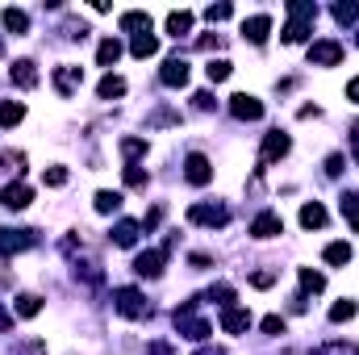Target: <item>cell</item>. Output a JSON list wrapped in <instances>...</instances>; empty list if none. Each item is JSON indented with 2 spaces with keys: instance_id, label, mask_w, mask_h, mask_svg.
Instances as JSON below:
<instances>
[{
  "instance_id": "cell-34",
  "label": "cell",
  "mask_w": 359,
  "mask_h": 355,
  "mask_svg": "<svg viewBox=\"0 0 359 355\" xmlns=\"http://www.w3.org/2000/svg\"><path fill=\"white\" fill-rule=\"evenodd\" d=\"M121 155H125L130 163L142 159V155H146V138H125V142H121Z\"/></svg>"
},
{
  "instance_id": "cell-7",
  "label": "cell",
  "mask_w": 359,
  "mask_h": 355,
  "mask_svg": "<svg viewBox=\"0 0 359 355\" xmlns=\"http://www.w3.org/2000/svg\"><path fill=\"white\" fill-rule=\"evenodd\" d=\"M184 180L197 184V188L209 184V180H213V163H209L205 155H188V159H184Z\"/></svg>"
},
{
  "instance_id": "cell-40",
  "label": "cell",
  "mask_w": 359,
  "mask_h": 355,
  "mask_svg": "<svg viewBox=\"0 0 359 355\" xmlns=\"http://www.w3.org/2000/svg\"><path fill=\"white\" fill-rule=\"evenodd\" d=\"M318 355H359V347H351V343H330V347H322Z\"/></svg>"
},
{
  "instance_id": "cell-35",
  "label": "cell",
  "mask_w": 359,
  "mask_h": 355,
  "mask_svg": "<svg viewBox=\"0 0 359 355\" xmlns=\"http://www.w3.org/2000/svg\"><path fill=\"white\" fill-rule=\"evenodd\" d=\"M335 21H343V25H351V21H359V4L351 0H343V4H335Z\"/></svg>"
},
{
  "instance_id": "cell-20",
  "label": "cell",
  "mask_w": 359,
  "mask_h": 355,
  "mask_svg": "<svg viewBox=\"0 0 359 355\" xmlns=\"http://www.w3.org/2000/svg\"><path fill=\"white\" fill-rule=\"evenodd\" d=\"M96 96H100V100H117V96H125V80H121V75H105V80L96 84Z\"/></svg>"
},
{
  "instance_id": "cell-21",
  "label": "cell",
  "mask_w": 359,
  "mask_h": 355,
  "mask_svg": "<svg viewBox=\"0 0 359 355\" xmlns=\"http://www.w3.org/2000/svg\"><path fill=\"white\" fill-rule=\"evenodd\" d=\"M301 226H305V230H322V226H326V209H322L318 201L301 205Z\"/></svg>"
},
{
  "instance_id": "cell-4",
  "label": "cell",
  "mask_w": 359,
  "mask_h": 355,
  "mask_svg": "<svg viewBox=\"0 0 359 355\" xmlns=\"http://www.w3.org/2000/svg\"><path fill=\"white\" fill-rule=\"evenodd\" d=\"M188 222H197V226H217V230H222V226L230 222V209H226V205H192V209H188Z\"/></svg>"
},
{
  "instance_id": "cell-16",
  "label": "cell",
  "mask_w": 359,
  "mask_h": 355,
  "mask_svg": "<svg viewBox=\"0 0 359 355\" xmlns=\"http://www.w3.org/2000/svg\"><path fill=\"white\" fill-rule=\"evenodd\" d=\"M8 75H13L17 88H33V84H38V67H33L29 59H17V63L8 67Z\"/></svg>"
},
{
  "instance_id": "cell-2",
  "label": "cell",
  "mask_w": 359,
  "mask_h": 355,
  "mask_svg": "<svg viewBox=\"0 0 359 355\" xmlns=\"http://www.w3.org/2000/svg\"><path fill=\"white\" fill-rule=\"evenodd\" d=\"M113 310L121 318H146L151 314V305H146V297L138 289H113Z\"/></svg>"
},
{
  "instance_id": "cell-12",
  "label": "cell",
  "mask_w": 359,
  "mask_h": 355,
  "mask_svg": "<svg viewBox=\"0 0 359 355\" xmlns=\"http://www.w3.org/2000/svg\"><path fill=\"white\" fill-rule=\"evenodd\" d=\"M29 201H33V192H29L21 180H17V184H4V192H0V205H4V209H13V213H17V209H25Z\"/></svg>"
},
{
  "instance_id": "cell-43",
  "label": "cell",
  "mask_w": 359,
  "mask_h": 355,
  "mask_svg": "<svg viewBox=\"0 0 359 355\" xmlns=\"http://www.w3.org/2000/svg\"><path fill=\"white\" fill-rule=\"evenodd\" d=\"M251 285H255V289H272V285H276V272H255Z\"/></svg>"
},
{
  "instance_id": "cell-41",
  "label": "cell",
  "mask_w": 359,
  "mask_h": 355,
  "mask_svg": "<svg viewBox=\"0 0 359 355\" xmlns=\"http://www.w3.org/2000/svg\"><path fill=\"white\" fill-rule=\"evenodd\" d=\"M192 105H197L201 113H209V109L217 105V96H213V92H197V96H192Z\"/></svg>"
},
{
  "instance_id": "cell-29",
  "label": "cell",
  "mask_w": 359,
  "mask_h": 355,
  "mask_svg": "<svg viewBox=\"0 0 359 355\" xmlns=\"http://www.w3.org/2000/svg\"><path fill=\"white\" fill-rule=\"evenodd\" d=\"M121 209V192H96V213H117Z\"/></svg>"
},
{
  "instance_id": "cell-14",
  "label": "cell",
  "mask_w": 359,
  "mask_h": 355,
  "mask_svg": "<svg viewBox=\"0 0 359 355\" xmlns=\"http://www.w3.org/2000/svg\"><path fill=\"white\" fill-rule=\"evenodd\" d=\"M289 134H280V130H272L268 138H263V163H276V159H284L289 155Z\"/></svg>"
},
{
  "instance_id": "cell-1",
  "label": "cell",
  "mask_w": 359,
  "mask_h": 355,
  "mask_svg": "<svg viewBox=\"0 0 359 355\" xmlns=\"http://www.w3.org/2000/svg\"><path fill=\"white\" fill-rule=\"evenodd\" d=\"M192 310H197V297H192V301H184V305L171 314V318H176V331H180L184 339H192V343H205V339L213 335V326H209V322H201V318H192Z\"/></svg>"
},
{
  "instance_id": "cell-48",
  "label": "cell",
  "mask_w": 359,
  "mask_h": 355,
  "mask_svg": "<svg viewBox=\"0 0 359 355\" xmlns=\"http://www.w3.org/2000/svg\"><path fill=\"white\" fill-rule=\"evenodd\" d=\"M0 331H13V314H8L4 305H0Z\"/></svg>"
},
{
  "instance_id": "cell-10",
  "label": "cell",
  "mask_w": 359,
  "mask_h": 355,
  "mask_svg": "<svg viewBox=\"0 0 359 355\" xmlns=\"http://www.w3.org/2000/svg\"><path fill=\"white\" fill-rule=\"evenodd\" d=\"M159 80H163V88H184L188 84V63L184 59H167L163 71H159Z\"/></svg>"
},
{
  "instance_id": "cell-22",
  "label": "cell",
  "mask_w": 359,
  "mask_h": 355,
  "mask_svg": "<svg viewBox=\"0 0 359 355\" xmlns=\"http://www.w3.org/2000/svg\"><path fill=\"white\" fill-rule=\"evenodd\" d=\"M155 50H159V38H155V33H138V38L130 42V54H134V59H151Z\"/></svg>"
},
{
  "instance_id": "cell-45",
  "label": "cell",
  "mask_w": 359,
  "mask_h": 355,
  "mask_svg": "<svg viewBox=\"0 0 359 355\" xmlns=\"http://www.w3.org/2000/svg\"><path fill=\"white\" fill-rule=\"evenodd\" d=\"M146 355H176V352H171V343H163V339H155V343L146 347Z\"/></svg>"
},
{
  "instance_id": "cell-27",
  "label": "cell",
  "mask_w": 359,
  "mask_h": 355,
  "mask_svg": "<svg viewBox=\"0 0 359 355\" xmlns=\"http://www.w3.org/2000/svg\"><path fill=\"white\" fill-rule=\"evenodd\" d=\"M4 29H13V33H25V29H29V17H25L21 8H4Z\"/></svg>"
},
{
  "instance_id": "cell-11",
  "label": "cell",
  "mask_w": 359,
  "mask_h": 355,
  "mask_svg": "<svg viewBox=\"0 0 359 355\" xmlns=\"http://www.w3.org/2000/svg\"><path fill=\"white\" fill-rule=\"evenodd\" d=\"M79 84H84V71H79V67H71V63L54 67V88H59L63 96H71V92H75Z\"/></svg>"
},
{
  "instance_id": "cell-28",
  "label": "cell",
  "mask_w": 359,
  "mask_h": 355,
  "mask_svg": "<svg viewBox=\"0 0 359 355\" xmlns=\"http://www.w3.org/2000/svg\"><path fill=\"white\" fill-rule=\"evenodd\" d=\"M230 63L226 59H209V67H205V75H209V84H222V80H230Z\"/></svg>"
},
{
  "instance_id": "cell-23",
  "label": "cell",
  "mask_w": 359,
  "mask_h": 355,
  "mask_svg": "<svg viewBox=\"0 0 359 355\" xmlns=\"http://www.w3.org/2000/svg\"><path fill=\"white\" fill-rule=\"evenodd\" d=\"M117 59H121V42H117V38H105V42L96 46V63H100V67H113Z\"/></svg>"
},
{
  "instance_id": "cell-50",
  "label": "cell",
  "mask_w": 359,
  "mask_h": 355,
  "mask_svg": "<svg viewBox=\"0 0 359 355\" xmlns=\"http://www.w3.org/2000/svg\"><path fill=\"white\" fill-rule=\"evenodd\" d=\"M197 355H217V352H209V347H201V352H197Z\"/></svg>"
},
{
  "instance_id": "cell-30",
  "label": "cell",
  "mask_w": 359,
  "mask_h": 355,
  "mask_svg": "<svg viewBox=\"0 0 359 355\" xmlns=\"http://www.w3.org/2000/svg\"><path fill=\"white\" fill-rule=\"evenodd\" d=\"M326 264H335V268L351 264V247H347V243H330V247H326Z\"/></svg>"
},
{
  "instance_id": "cell-51",
  "label": "cell",
  "mask_w": 359,
  "mask_h": 355,
  "mask_svg": "<svg viewBox=\"0 0 359 355\" xmlns=\"http://www.w3.org/2000/svg\"><path fill=\"white\" fill-rule=\"evenodd\" d=\"M0 54H4V42H0Z\"/></svg>"
},
{
  "instance_id": "cell-15",
  "label": "cell",
  "mask_w": 359,
  "mask_h": 355,
  "mask_svg": "<svg viewBox=\"0 0 359 355\" xmlns=\"http://www.w3.org/2000/svg\"><path fill=\"white\" fill-rule=\"evenodd\" d=\"M251 234H255V239H276V234H284L280 213H259V218L251 222Z\"/></svg>"
},
{
  "instance_id": "cell-46",
  "label": "cell",
  "mask_w": 359,
  "mask_h": 355,
  "mask_svg": "<svg viewBox=\"0 0 359 355\" xmlns=\"http://www.w3.org/2000/svg\"><path fill=\"white\" fill-rule=\"evenodd\" d=\"M351 155H356V167H359V121L351 126Z\"/></svg>"
},
{
  "instance_id": "cell-5",
  "label": "cell",
  "mask_w": 359,
  "mask_h": 355,
  "mask_svg": "<svg viewBox=\"0 0 359 355\" xmlns=\"http://www.w3.org/2000/svg\"><path fill=\"white\" fill-rule=\"evenodd\" d=\"M29 247H38V230H0V251L4 255L29 251Z\"/></svg>"
},
{
  "instance_id": "cell-37",
  "label": "cell",
  "mask_w": 359,
  "mask_h": 355,
  "mask_svg": "<svg viewBox=\"0 0 359 355\" xmlns=\"http://www.w3.org/2000/svg\"><path fill=\"white\" fill-rule=\"evenodd\" d=\"M125 184H130V188H146V172H142L138 163H130V167H125Z\"/></svg>"
},
{
  "instance_id": "cell-38",
  "label": "cell",
  "mask_w": 359,
  "mask_h": 355,
  "mask_svg": "<svg viewBox=\"0 0 359 355\" xmlns=\"http://www.w3.org/2000/svg\"><path fill=\"white\" fill-rule=\"evenodd\" d=\"M209 301H217V305L226 310V305L234 301V289H230V285H217V289H209Z\"/></svg>"
},
{
  "instance_id": "cell-6",
  "label": "cell",
  "mask_w": 359,
  "mask_h": 355,
  "mask_svg": "<svg viewBox=\"0 0 359 355\" xmlns=\"http://www.w3.org/2000/svg\"><path fill=\"white\" fill-rule=\"evenodd\" d=\"M230 113H234L238 121H259V117H263V100L238 92V96H230Z\"/></svg>"
},
{
  "instance_id": "cell-25",
  "label": "cell",
  "mask_w": 359,
  "mask_h": 355,
  "mask_svg": "<svg viewBox=\"0 0 359 355\" xmlns=\"http://www.w3.org/2000/svg\"><path fill=\"white\" fill-rule=\"evenodd\" d=\"M289 17H293V21H310V25H314V21H318V4H310V0H293V4H289Z\"/></svg>"
},
{
  "instance_id": "cell-17",
  "label": "cell",
  "mask_w": 359,
  "mask_h": 355,
  "mask_svg": "<svg viewBox=\"0 0 359 355\" xmlns=\"http://www.w3.org/2000/svg\"><path fill=\"white\" fill-rule=\"evenodd\" d=\"M121 29L125 33H151V13H142V8H134V13H121Z\"/></svg>"
},
{
  "instance_id": "cell-32",
  "label": "cell",
  "mask_w": 359,
  "mask_h": 355,
  "mask_svg": "<svg viewBox=\"0 0 359 355\" xmlns=\"http://www.w3.org/2000/svg\"><path fill=\"white\" fill-rule=\"evenodd\" d=\"M343 218H347L351 230H359V197L356 192H343Z\"/></svg>"
},
{
  "instance_id": "cell-18",
  "label": "cell",
  "mask_w": 359,
  "mask_h": 355,
  "mask_svg": "<svg viewBox=\"0 0 359 355\" xmlns=\"http://www.w3.org/2000/svg\"><path fill=\"white\" fill-rule=\"evenodd\" d=\"M167 33H171V38H184V33H192V13H188V8H176V13H167Z\"/></svg>"
},
{
  "instance_id": "cell-19",
  "label": "cell",
  "mask_w": 359,
  "mask_h": 355,
  "mask_svg": "<svg viewBox=\"0 0 359 355\" xmlns=\"http://www.w3.org/2000/svg\"><path fill=\"white\" fill-rule=\"evenodd\" d=\"M138 230H142V222H130V218H125V222L113 226V243H117V247H134V243H138Z\"/></svg>"
},
{
  "instance_id": "cell-33",
  "label": "cell",
  "mask_w": 359,
  "mask_h": 355,
  "mask_svg": "<svg viewBox=\"0 0 359 355\" xmlns=\"http://www.w3.org/2000/svg\"><path fill=\"white\" fill-rule=\"evenodd\" d=\"M351 318H356V301H347V297H343V301H335V305H330V322H351Z\"/></svg>"
},
{
  "instance_id": "cell-9",
  "label": "cell",
  "mask_w": 359,
  "mask_h": 355,
  "mask_svg": "<svg viewBox=\"0 0 359 355\" xmlns=\"http://www.w3.org/2000/svg\"><path fill=\"white\" fill-rule=\"evenodd\" d=\"M222 331H226V335H243V331H251V314H247L243 305H226V310H222Z\"/></svg>"
},
{
  "instance_id": "cell-44",
  "label": "cell",
  "mask_w": 359,
  "mask_h": 355,
  "mask_svg": "<svg viewBox=\"0 0 359 355\" xmlns=\"http://www.w3.org/2000/svg\"><path fill=\"white\" fill-rule=\"evenodd\" d=\"M343 163H347L343 155H330V159H326V176H339V172H343Z\"/></svg>"
},
{
  "instance_id": "cell-3",
  "label": "cell",
  "mask_w": 359,
  "mask_h": 355,
  "mask_svg": "<svg viewBox=\"0 0 359 355\" xmlns=\"http://www.w3.org/2000/svg\"><path fill=\"white\" fill-rule=\"evenodd\" d=\"M310 63L314 67H335V63H343V46L335 38H322V42L310 46Z\"/></svg>"
},
{
  "instance_id": "cell-13",
  "label": "cell",
  "mask_w": 359,
  "mask_h": 355,
  "mask_svg": "<svg viewBox=\"0 0 359 355\" xmlns=\"http://www.w3.org/2000/svg\"><path fill=\"white\" fill-rule=\"evenodd\" d=\"M243 33H247L255 46H263V42H268V33H272V17H268V13H259V17H247V21H243Z\"/></svg>"
},
{
  "instance_id": "cell-31",
  "label": "cell",
  "mask_w": 359,
  "mask_h": 355,
  "mask_svg": "<svg viewBox=\"0 0 359 355\" xmlns=\"http://www.w3.org/2000/svg\"><path fill=\"white\" fill-rule=\"evenodd\" d=\"M301 289H305V293H322V289H326V276L314 272V268H301Z\"/></svg>"
},
{
  "instance_id": "cell-8",
  "label": "cell",
  "mask_w": 359,
  "mask_h": 355,
  "mask_svg": "<svg viewBox=\"0 0 359 355\" xmlns=\"http://www.w3.org/2000/svg\"><path fill=\"white\" fill-rule=\"evenodd\" d=\"M163 259H167V247H163V251H142V255L134 259V272L146 276V280H155V276L163 272Z\"/></svg>"
},
{
  "instance_id": "cell-49",
  "label": "cell",
  "mask_w": 359,
  "mask_h": 355,
  "mask_svg": "<svg viewBox=\"0 0 359 355\" xmlns=\"http://www.w3.org/2000/svg\"><path fill=\"white\" fill-rule=\"evenodd\" d=\"M347 96H351V100H359V80H351V84H347Z\"/></svg>"
},
{
  "instance_id": "cell-39",
  "label": "cell",
  "mask_w": 359,
  "mask_h": 355,
  "mask_svg": "<svg viewBox=\"0 0 359 355\" xmlns=\"http://www.w3.org/2000/svg\"><path fill=\"white\" fill-rule=\"evenodd\" d=\"M205 17H209V21H226V17H234V8H230V4H209Z\"/></svg>"
},
{
  "instance_id": "cell-26",
  "label": "cell",
  "mask_w": 359,
  "mask_h": 355,
  "mask_svg": "<svg viewBox=\"0 0 359 355\" xmlns=\"http://www.w3.org/2000/svg\"><path fill=\"white\" fill-rule=\"evenodd\" d=\"M13 310H17L21 318H38V314H42V297H33V293H21Z\"/></svg>"
},
{
  "instance_id": "cell-47",
  "label": "cell",
  "mask_w": 359,
  "mask_h": 355,
  "mask_svg": "<svg viewBox=\"0 0 359 355\" xmlns=\"http://www.w3.org/2000/svg\"><path fill=\"white\" fill-rule=\"evenodd\" d=\"M159 218H163V213H159V209H151V213L142 218V230H151V226H159Z\"/></svg>"
},
{
  "instance_id": "cell-36",
  "label": "cell",
  "mask_w": 359,
  "mask_h": 355,
  "mask_svg": "<svg viewBox=\"0 0 359 355\" xmlns=\"http://www.w3.org/2000/svg\"><path fill=\"white\" fill-rule=\"evenodd\" d=\"M42 180H46L50 188H63V184H67V167H46V172H42Z\"/></svg>"
},
{
  "instance_id": "cell-42",
  "label": "cell",
  "mask_w": 359,
  "mask_h": 355,
  "mask_svg": "<svg viewBox=\"0 0 359 355\" xmlns=\"http://www.w3.org/2000/svg\"><path fill=\"white\" fill-rule=\"evenodd\" d=\"M263 335H284V318H280V314L263 318Z\"/></svg>"
},
{
  "instance_id": "cell-24",
  "label": "cell",
  "mask_w": 359,
  "mask_h": 355,
  "mask_svg": "<svg viewBox=\"0 0 359 355\" xmlns=\"http://www.w3.org/2000/svg\"><path fill=\"white\" fill-rule=\"evenodd\" d=\"M21 117H25V105H21V100H0V126L13 130Z\"/></svg>"
}]
</instances>
